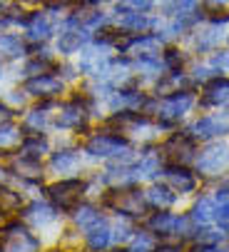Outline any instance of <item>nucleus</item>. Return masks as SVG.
I'll list each match as a JSON object with an SVG mask.
<instances>
[{"mask_svg": "<svg viewBox=\"0 0 229 252\" xmlns=\"http://www.w3.org/2000/svg\"><path fill=\"white\" fill-rule=\"evenodd\" d=\"M85 153L95 160H112V158H130L132 148L130 140L117 132H95L85 142Z\"/></svg>", "mask_w": 229, "mask_h": 252, "instance_id": "1", "label": "nucleus"}, {"mask_svg": "<svg viewBox=\"0 0 229 252\" xmlns=\"http://www.w3.org/2000/svg\"><path fill=\"white\" fill-rule=\"evenodd\" d=\"M110 65H112V55H110V45L107 43H87L80 50V63H78V73H85L95 80H105L110 73Z\"/></svg>", "mask_w": 229, "mask_h": 252, "instance_id": "2", "label": "nucleus"}, {"mask_svg": "<svg viewBox=\"0 0 229 252\" xmlns=\"http://www.w3.org/2000/svg\"><path fill=\"white\" fill-rule=\"evenodd\" d=\"M85 190H87V185L80 177H60L57 183L48 185L45 192H48L50 202L57 207V212H70L78 202H83Z\"/></svg>", "mask_w": 229, "mask_h": 252, "instance_id": "3", "label": "nucleus"}, {"mask_svg": "<svg viewBox=\"0 0 229 252\" xmlns=\"http://www.w3.org/2000/svg\"><path fill=\"white\" fill-rule=\"evenodd\" d=\"M195 167L204 177H217L229 170V142H209L195 158Z\"/></svg>", "mask_w": 229, "mask_h": 252, "instance_id": "4", "label": "nucleus"}, {"mask_svg": "<svg viewBox=\"0 0 229 252\" xmlns=\"http://www.w3.org/2000/svg\"><path fill=\"white\" fill-rule=\"evenodd\" d=\"M40 240H37L28 225L20 222H8L0 230V252H37Z\"/></svg>", "mask_w": 229, "mask_h": 252, "instance_id": "5", "label": "nucleus"}, {"mask_svg": "<svg viewBox=\"0 0 229 252\" xmlns=\"http://www.w3.org/2000/svg\"><path fill=\"white\" fill-rule=\"evenodd\" d=\"M192 105H195V95L189 93V90H174V93H167L157 107H155V113L160 115L162 123L172 125L177 120H182L189 110H192Z\"/></svg>", "mask_w": 229, "mask_h": 252, "instance_id": "6", "label": "nucleus"}, {"mask_svg": "<svg viewBox=\"0 0 229 252\" xmlns=\"http://www.w3.org/2000/svg\"><path fill=\"white\" fill-rule=\"evenodd\" d=\"M107 205L120 215V218H137V215H144V192L142 190H127V188H120L107 195Z\"/></svg>", "mask_w": 229, "mask_h": 252, "instance_id": "7", "label": "nucleus"}, {"mask_svg": "<svg viewBox=\"0 0 229 252\" xmlns=\"http://www.w3.org/2000/svg\"><path fill=\"white\" fill-rule=\"evenodd\" d=\"M87 43H92V30H87V28H83V25H78V23H72V20H65V28H62L60 35H57L55 48H57L60 55L67 58V55L80 53Z\"/></svg>", "mask_w": 229, "mask_h": 252, "instance_id": "8", "label": "nucleus"}, {"mask_svg": "<svg viewBox=\"0 0 229 252\" xmlns=\"http://www.w3.org/2000/svg\"><path fill=\"white\" fill-rule=\"evenodd\" d=\"M62 90H65L62 78H60V75H53V73L30 75V78L23 83V93H25V95L40 97V100H55Z\"/></svg>", "mask_w": 229, "mask_h": 252, "instance_id": "9", "label": "nucleus"}, {"mask_svg": "<svg viewBox=\"0 0 229 252\" xmlns=\"http://www.w3.org/2000/svg\"><path fill=\"white\" fill-rule=\"evenodd\" d=\"M147 227L155 232V235H189V215L179 218V215H172V212H165V210H157L152 218L147 220Z\"/></svg>", "mask_w": 229, "mask_h": 252, "instance_id": "10", "label": "nucleus"}, {"mask_svg": "<svg viewBox=\"0 0 229 252\" xmlns=\"http://www.w3.org/2000/svg\"><path fill=\"white\" fill-rule=\"evenodd\" d=\"M87 107L80 97H72L70 102L60 105V113L55 118V127L57 130H85L87 125Z\"/></svg>", "mask_w": 229, "mask_h": 252, "instance_id": "11", "label": "nucleus"}, {"mask_svg": "<svg viewBox=\"0 0 229 252\" xmlns=\"http://www.w3.org/2000/svg\"><path fill=\"white\" fill-rule=\"evenodd\" d=\"M192 140H212L229 132V113H214L207 118H200L192 127L187 130Z\"/></svg>", "mask_w": 229, "mask_h": 252, "instance_id": "12", "label": "nucleus"}, {"mask_svg": "<svg viewBox=\"0 0 229 252\" xmlns=\"http://www.w3.org/2000/svg\"><path fill=\"white\" fill-rule=\"evenodd\" d=\"M23 30H25V40H28V43L43 45V43H48V40L53 38L55 25H53L50 13H40V10H37V13H30V15L25 18Z\"/></svg>", "mask_w": 229, "mask_h": 252, "instance_id": "13", "label": "nucleus"}, {"mask_svg": "<svg viewBox=\"0 0 229 252\" xmlns=\"http://www.w3.org/2000/svg\"><path fill=\"white\" fill-rule=\"evenodd\" d=\"M57 207L53 202H43V200H32L30 205H25L20 210V218L25 220V225L30 227H45V225H53L57 220Z\"/></svg>", "mask_w": 229, "mask_h": 252, "instance_id": "14", "label": "nucleus"}, {"mask_svg": "<svg viewBox=\"0 0 229 252\" xmlns=\"http://www.w3.org/2000/svg\"><path fill=\"white\" fill-rule=\"evenodd\" d=\"M122 50L135 58H149L162 50V38L160 35H135V38L122 43Z\"/></svg>", "mask_w": 229, "mask_h": 252, "instance_id": "15", "label": "nucleus"}, {"mask_svg": "<svg viewBox=\"0 0 229 252\" xmlns=\"http://www.w3.org/2000/svg\"><path fill=\"white\" fill-rule=\"evenodd\" d=\"M70 218H72L75 227L83 230V232H87V230H92L95 225H100V222L105 220V215H102L100 207L92 205V202H78V205L70 210Z\"/></svg>", "mask_w": 229, "mask_h": 252, "instance_id": "16", "label": "nucleus"}, {"mask_svg": "<svg viewBox=\"0 0 229 252\" xmlns=\"http://www.w3.org/2000/svg\"><path fill=\"white\" fill-rule=\"evenodd\" d=\"M48 167H50V172H55V175H60V177H67L70 172H78V170H80V150L65 148V150L53 153Z\"/></svg>", "mask_w": 229, "mask_h": 252, "instance_id": "17", "label": "nucleus"}, {"mask_svg": "<svg viewBox=\"0 0 229 252\" xmlns=\"http://www.w3.org/2000/svg\"><path fill=\"white\" fill-rule=\"evenodd\" d=\"M165 180L170 183L172 190H177V192H182V195L197 190V177L189 172L187 167H182V165H167V167H165Z\"/></svg>", "mask_w": 229, "mask_h": 252, "instance_id": "18", "label": "nucleus"}, {"mask_svg": "<svg viewBox=\"0 0 229 252\" xmlns=\"http://www.w3.org/2000/svg\"><path fill=\"white\" fill-rule=\"evenodd\" d=\"M8 172H15L23 183H37L43 177V165L37 158H30V155H15L13 162H10V170Z\"/></svg>", "mask_w": 229, "mask_h": 252, "instance_id": "19", "label": "nucleus"}, {"mask_svg": "<svg viewBox=\"0 0 229 252\" xmlns=\"http://www.w3.org/2000/svg\"><path fill=\"white\" fill-rule=\"evenodd\" d=\"M28 55V40L15 32H0V60H18Z\"/></svg>", "mask_w": 229, "mask_h": 252, "instance_id": "20", "label": "nucleus"}, {"mask_svg": "<svg viewBox=\"0 0 229 252\" xmlns=\"http://www.w3.org/2000/svg\"><path fill=\"white\" fill-rule=\"evenodd\" d=\"M202 105H214V107L229 105V80H227V78H214V80H209V83L204 85Z\"/></svg>", "mask_w": 229, "mask_h": 252, "instance_id": "21", "label": "nucleus"}, {"mask_svg": "<svg viewBox=\"0 0 229 252\" xmlns=\"http://www.w3.org/2000/svg\"><path fill=\"white\" fill-rule=\"evenodd\" d=\"M20 153L40 160L43 155L50 153V140L43 132H25L23 140H20Z\"/></svg>", "mask_w": 229, "mask_h": 252, "instance_id": "22", "label": "nucleus"}, {"mask_svg": "<svg viewBox=\"0 0 229 252\" xmlns=\"http://www.w3.org/2000/svg\"><path fill=\"white\" fill-rule=\"evenodd\" d=\"M85 242H87V247L92 252H105L110 247V242H112V227H110V222L102 220L100 225H95L92 230H87L85 232Z\"/></svg>", "mask_w": 229, "mask_h": 252, "instance_id": "23", "label": "nucleus"}, {"mask_svg": "<svg viewBox=\"0 0 229 252\" xmlns=\"http://www.w3.org/2000/svg\"><path fill=\"white\" fill-rule=\"evenodd\" d=\"M165 153L172 155L174 160H189L195 153V140L189 137V132H179L165 145Z\"/></svg>", "mask_w": 229, "mask_h": 252, "instance_id": "24", "label": "nucleus"}, {"mask_svg": "<svg viewBox=\"0 0 229 252\" xmlns=\"http://www.w3.org/2000/svg\"><path fill=\"white\" fill-rule=\"evenodd\" d=\"M144 200L149 207H155V210H167L177 202V192H172V188L167 185H152L147 192H144Z\"/></svg>", "mask_w": 229, "mask_h": 252, "instance_id": "25", "label": "nucleus"}, {"mask_svg": "<svg viewBox=\"0 0 229 252\" xmlns=\"http://www.w3.org/2000/svg\"><path fill=\"white\" fill-rule=\"evenodd\" d=\"M117 25L122 30H127V32L140 35V32H147L152 25H155V20L147 18V13H120L117 15Z\"/></svg>", "mask_w": 229, "mask_h": 252, "instance_id": "26", "label": "nucleus"}, {"mask_svg": "<svg viewBox=\"0 0 229 252\" xmlns=\"http://www.w3.org/2000/svg\"><path fill=\"white\" fill-rule=\"evenodd\" d=\"M48 123H50V113H45V105L32 107L23 118V132H43L48 127Z\"/></svg>", "mask_w": 229, "mask_h": 252, "instance_id": "27", "label": "nucleus"}, {"mask_svg": "<svg viewBox=\"0 0 229 252\" xmlns=\"http://www.w3.org/2000/svg\"><path fill=\"white\" fill-rule=\"evenodd\" d=\"M189 220L197 222V225H209V222H214V200H212V197H200V200L192 205Z\"/></svg>", "mask_w": 229, "mask_h": 252, "instance_id": "28", "label": "nucleus"}, {"mask_svg": "<svg viewBox=\"0 0 229 252\" xmlns=\"http://www.w3.org/2000/svg\"><path fill=\"white\" fill-rule=\"evenodd\" d=\"M23 127L13 125L10 120L8 123H0V150H13V148H20V140H23Z\"/></svg>", "mask_w": 229, "mask_h": 252, "instance_id": "29", "label": "nucleus"}, {"mask_svg": "<svg viewBox=\"0 0 229 252\" xmlns=\"http://www.w3.org/2000/svg\"><path fill=\"white\" fill-rule=\"evenodd\" d=\"M157 247V235L152 230H137L132 235V242H130V250L127 252H152Z\"/></svg>", "mask_w": 229, "mask_h": 252, "instance_id": "30", "label": "nucleus"}, {"mask_svg": "<svg viewBox=\"0 0 229 252\" xmlns=\"http://www.w3.org/2000/svg\"><path fill=\"white\" fill-rule=\"evenodd\" d=\"M219 40H222V30H219V25H209V28H204L202 32H197V50H214L217 45H219Z\"/></svg>", "mask_w": 229, "mask_h": 252, "instance_id": "31", "label": "nucleus"}, {"mask_svg": "<svg viewBox=\"0 0 229 252\" xmlns=\"http://www.w3.org/2000/svg\"><path fill=\"white\" fill-rule=\"evenodd\" d=\"M200 5V0H167L165 13L174 15V18H187L189 13H195Z\"/></svg>", "mask_w": 229, "mask_h": 252, "instance_id": "32", "label": "nucleus"}, {"mask_svg": "<svg viewBox=\"0 0 229 252\" xmlns=\"http://www.w3.org/2000/svg\"><path fill=\"white\" fill-rule=\"evenodd\" d=\"M155 0H120L117 13H149Z\"/></svg>", "mask_w": 229, "mask_h": 252, "instance_id": "33", "label": "nucleus"}, {"mask_svg": "<svg viewBox=\"0 0 229 252\" xmlns=\"http://www.w3.org/2000/svg\"><path fill=\"white\" fill-rule=\"evenodd\" d=\"M135 67L144 75H157L162 70V63H160V55H149V58H137L135 60Z\"/></svg>", "mask_w": 229, "mask_h": 252, "instance_id": "34", "label": "nucleus"}, {"mask_svg": "<svg viewBox=\"0 0 229 252\" xmlns=\"http://www.w3.org/2000/svg\"><path fill=\"white\" fill-rule=\"evenodd\" d=\"M212 70H222V73H229V50H217L209 60Z\"/></svg>", "mask_w": 229, "mask_h": 252, "instance_id": "35", "label": "nucleus"}, {"mask_svg": "<svg viewBox=\"0 0 229 252\" xmlns=\"http://www.w3.org/2000/svg\"><path fill=\"white\" fill-rule=\"evenodd\" d=\"M83 0H45V5L50 13H62L67 8H75V5H80Z\"/></svg>", "mask_w": 229, "mask_h": 252, "instance_id": "36", "label": "nucleus"}, {"mask_svg": "<svg viewBox=\"0 0 229 252\" xmlns=\"http://www.w3.org/2000/svg\"><path fill=\"white\" fill-rule=\"evenodd\" d=\"M127 237H130V225H127V218H122V222H117V225L112 227V240L114 242H122Z\"/></svg>", "mask_w": 229, "mask_h": 252, "instance_id": "37", "label": "nucleus"}, {"mask_svg": "<svg viewBox=\"0 0 229 252\" xmlns=\"http://www.w3.org/2000/svg\"><path fill=\"white\" fill-rule=\"evenodd\" d=\"M165 67L179 70V67H182V55H179L177 50H167V53H165Z\"/></svg>", "mask_w": 229, "mask_h": 252, "instance_id": "38", "label": "nucleus"}, {"mask_svg": "<svg viewBox=\"0 0 229 252\" xmlns=\"http://www.w3.org/2000/svg\"><path fill=\"white\" fill-rule=\"evenodd\" d=\"M13 118V107L8 102H0V123H8Z\"/></svg>", "mask_w": 229, "mask_h": 252, "instance_id": "39", "label": "nucleus"}, {"mask_svg": "<svg viewBox=\"0 0 229 252\" xmlns=\"http://www.w3.org/2000/svg\"><path fill=\"white\" fill-rule=\"evenodd\" d=\"M195 252H229L227 247H219V245H197Z\"/></svg>", "mask_w": 229, "mask_h": 252, "instance_id": "40", "label": "nucleus"}, {"mask_svg": "<svg viewBox=\"0 0 229 252\" xmlns=\"http://www.w3.org/2000/svg\"><path fill=\"white\" fill-rule=\"evenodd\" d=\"M75 70L78 67L72 65H57V73H62V78H75Z\"/></svg>", "mask_w": 229, "mask_h": 252, "instance_id": "41", "label": "nucleus"}, {"mask_svg": "<svg viewBox=\"0 0 229 252\" xmlns=\"http://www.w3.org/2000/svg\"><path fill=\"white\" fill-rule=\"evenodd\" d=\"M152 252H182V250H179V245H157Z\"/></svg>", "mask_w": 229, "mask_h": 252, "instance_id": "42", "label": "nucleus"}, {"mask_svg": "<svg viewBox=\"0 0 229 252\" xmlns=\"http://www.w3.org/2000/svg\"><path fill=\"white\" fill-rule=\"evenodd\" d=\"M8 102H13V105H23V102H25V95H8Z\"/></svg>", "mask_w": 229, "mask_h": 252, "instance_id": "43", "label": "nucleus"}, {"mask_svg": "<svg viewBox=\"0 0 229 252\" xmlns=\"http://www.w3.org/2000/svg\"><path fill=\"white\" fill-rule=\"evenodd\" d=\"M207 3H209V5H214V8H222V5H227V3H229V0H207Z\"/></svg>", "mask_w": 229, "mask_h": 252, "instance_id": "44", "label": "nucleus"}, {"mask_svg": "<svg viewBox=\"0 0 229 252\" xmlns=\"http://www.w3.org/2000/svg\"><path fill=\"white\" fill-rule=\"evenodd\" d=\"M5 215H8V210H5L3 205H0V222H5Z\"/></svg>", "mask_w": 229, "mask_h": 252, "instance_id": "45", "label": "nucleus"}, {"mask_svg": "<svg viewBox=\"0 0 229 252\" xmlns=\"http://www.w3.org/2000/svg\"><path fill=\"white\" fill-rule=\"evenodd\" d=\"M90 3H92V5H95V3H100V5H102V3H114V0H90Z\"/></svg>", "mask_w": 229, "mask_h": 252, "instance_id": "46", "label": "nucleus"}, {"mask_svg": "<svg viewBox=\"0 0 229 252\" xmlns=\"http://www.w3.org/2000/svg\"><path fill=\"white\" fill-rule=\"evenodd\" d=\"M219 190H224V192H229V180H227V183H224V185H222Z\"/></svg>", "mask_w": 229, "mask_h": 252, "instance_id": "47", "label": "nucleus"}, {"mask_svg": "<svg viewBox=\"0 0 229 252\" xmlns=\"http://www.w3.org/2000/svg\"><path fill=\"white\" fill-rule=\"evenodd\" d=\"M0 28H8V25H5V18H3V13H0Z\"/></svg>", "mask_w": 229, "mask_h": 252, "instance_id": "48", "label": "nucleus"}, {"mask_svg": "<svg viewBox=\"0 0 229 252\" xmlns=\"http://www.w3.org/2000/svg\"><path fill=\"white\" fill-rule=\"evenodd\" d=\"M23 3H37V0H23Z\"/></svg>", "mask_w": 229, "mask_h": 252, "instance_id": "49", "label": "nucleus"}]
</instances>
